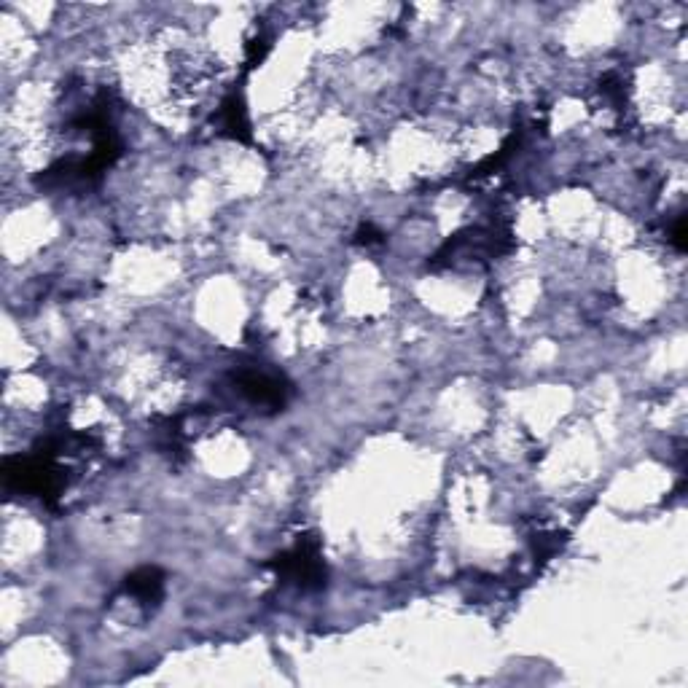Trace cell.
Instances as JSON below:
<instances>
[{"label": "cell", "mask_w": 688, "mask_h": 688, "mask_svg": "<svg viewBox=\"0 0 688 688\" xmlns=\"http://www.w3.org/2000/svg\"><path fill=\"white\" fill-rule=\"evenodd\" d=\"M215 127H218V132L226 135V138L242 140V143H248L250 140V121L240 89H232V92L224 97V103H221V108L215 113Z\"/></svg>", "instance_id": "3"}, {"label": "cell", "mask_w": 688, "mask_h": 688, "mask_svg": "<svg viewBox=\"0 0 688 688\" xmlns=\"http://www.w3.org/2000/svg\"><path fill=\"white\" fill-rule=\"evenodd\" d=\"M267 565L275 570L277 578H283L285 584H296L301 592H315L326 586V562H323L320 541L315 535L299 538L293 549L277 554Z\"/></svg>", "instance_id": "1"}, {"label": "cell", "mask_w": 688, "mask_h": 688, "mask_svg": "<svg viewBox=\"0 0 688 688\" xmlns=\"http://www.w3.org/2000/svg\"><path fill=\"white\" fill-rule=\"evenodd\" d=\"M267 52H269L267 38H264L261 33L253 35V38L248 41V46H245V68H256V65H261L264 57H267Z\"/></svg>", "instance_id": "5"}, {"label": "cell", "mask_w": 688, "mask_h": 688, "mask_svg": "<svg viewBox=\"0 0 688 688\" xmlns=\"http://www.w3.org/2000/svg\"><path fill=\"white\" fill-rule=\"evenodd\" d=\"M232 382L234 390L245 401H250L253 406H261V409H269V412L283 409L288 396H291V385L280 374H272V371L264 369L234 371Z\"/></svg>", "instance_id": "2"}, {"label": "cell", "mask_w": 688, "mask_h": 688, "mask_svg": "<svg viewBox=\"0 0 688 688\" xmlns=\"http://www.w3.org/2000/svg\"><path fill=\"white\" fill-rule=\"evenodd\" d=\"M355 242L358 245H366V248H371V245H382V232H377L374 226H363L361 232H358V237H355Z\"/></svg>", "instance_id": "6"}, {"label": "cell", "mask_w": 688, "mask_h": 688, "mask_svg": "<svg viewBox=\"0 0 688 688\" xmlns=\"http://www.w3.org/2000/svg\"><path fill=\"white\" fill-rule=\"evenodd\" d=\"M124 592L138 600L140 605H156L162 600L164 592V576L159 568H140L124 581Z\"/></svg>", "instance_id": "4"}]
</instances>
